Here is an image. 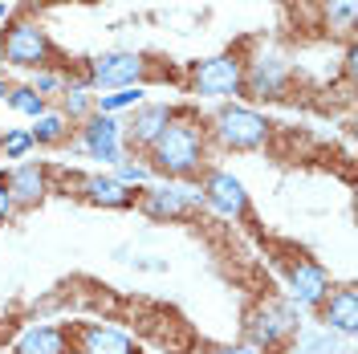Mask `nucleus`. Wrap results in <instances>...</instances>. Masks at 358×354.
Masks as SVG:
<instances>
[{"label":"nucleus","mask_w":358,"mask_h":354,"mask_svg":"<svg viewBox=\"0 0 358 354\" xmlns=\"http://www.w3.org/2000/svg\"><path fill=\"white\" fill-rule=\"evenodd\" d=\"M143 163L159 183H196L200 171L212 163V143L203 131V114L196 102H176L171 122L143 151Z\"/></svg>","instance_id":"obj_1"},{"label":"nucleus","mask_w":358,"mask_h":354,"mask_svg":"<svg viewBox=\"0 0 358 354\" xmlns=\"http://www.w3.org/2000/svg\"><path fill=\"white\" fill-rule=\"evenodd\" d=\"M203 131L212 143V155H257L277 134V122L261 106L248 102H216L203 114Z\"/></svg>","instance_id":"obj_2"},{"label":"nucleus","mask_w":358,"mask_h":354,"mask_svg":"<svg viewBox=\"0 0 358 354\" xmlns=\"http://www.w3.org/2000/svg\"><path fill=\"white\" fill-rule=\"evenodd\" d=\"M82 73L94 94L102 90H127V86H151V82H176L179 86V66H167L159 53H143V49H106L82 57Z\"/></svg>","instance_id":"obj_3"},{"label":"nucleus","mask_w":358,"mask_h":354,"mask_svg":"<svg viewBox=\"0 0 358 354\" xmlns=\"http://www.w3.org/2000/svg\"><path fill=\"white\" fill-rule=\"evenodd\" d=\"M0 62L8 69H24V73H37V69H66L69 57L57 49V41L49 37L41 17L33 13H13L4 29H0Z\"/></svg>","instance_id":"obj_4"},{"label":"nucleus","mask_w":358,"mask_h":354,"mask_svg":"<svg viewBox=\"0 0 358 354\" xmlns=\"http://www.w3.org/2000/svg\"><path fill=\"white\" fill-rule=\"evenodd\" d=\"M301 330H306L301 310L293 306L289 297H281V293L257 297L245 310V318H241V338L265 354H289L293 342L301 338Z\"/></svg>","instance_id":"obj_5"},{"label":"nucleus","mask_w":358,"mask_h":354,"mask_svg":"<svg viewBox=\"0 0 358 354\" xmlns=\"http://www.w3.org/2000/svg\"><path fill=\"white\" fill-rule=\"evenodd\" d=\"M241 82H245V45L241 41L212 53V57L179 66L183 94L203 98V102H241Z\"/></svg>","instance_id":"obj_6"},{"label":"nucleus","mask_w":358,"mask_h":354,"mask_svg":"<svg viewBox=\"0 0 358 354\" xmlns=\"http://www.w3.org/2000/svg\"><path fill=\"white\" fill-rule=\"evenodd\" d=\"M245 82H241V102H285L293 90L289 57L265 37H245Z\"/></svg>","instance_id":"obj_7"},{"label":"nucleus","mask_w":358,"mask_h":354,"mask_svg":"<svg viewBox=\"0 0 358 354\" xmlns=\"http://www.w3.org/2000/svg\"><path fill=\"white\" fill-rule=\"evenodd\" d=\"M196 192L203 199V212L220 216V220H232V224H252V196H248L245 179L232 176L228 167L220 163H208L196 179Z\"/></svg>","instance_id":"obj_8"},{"label":"nucleus","mask_w":358,"mask_h":354,"mask_svg":"<svg viewBox=\"0 0 358 354\" xmlns=\"http://www.w3.org/2000/svg\"><path fill=\"white\" fill-rule=\"evenodd\" d=\"M134 212L151 224H183L203 212V199L196 183H147L134 196Z\"/></svg>","instance_id":"obj_9"},{"label":"nucleus","mask_w":358,"mask_h":354,"mask_svg":"<svg viewBox=\"0 0 358 354\" xmlns=\"http://www.w3.org/2000/svg\"><path fill=\"white\" fill-rule=\"evenodd\" d=\"M277 269H281V281H285V297H289L297 310H317L322 297L330 293L334 277L330 269L322 265L317 257L301 253V248H285V257H277Z\"/></svg>","instance_id":"obj_10"},{"label":"nucleus","mask_w":358,"mask_h":354,"mask_svg":"<svg viewBox=\"0 0 358 354\" xmlns=\"http://www.w3.org/2000/svg\"><path fill=\"white\" fill-rule=\"evenodd\" d=\"M86 208H102V212H131L134 208V187L118 183L110 171H69L66 176V192Z\"/></svg>","instance_id":"obj_11"},{"label":"nucleus","mask_w":358,"mask_h":354,"mask_svg":"<svg viewBox=\"0 0 358 354\" xmlns=\"http://www.w3.org/2000/svg\"><path fill=\"white\" fill-rule=\"evenodd\" d=\"M4 171H8L4 192L13 199V212H17V216L37 212L45 199L53 196V176H57L53 163H45V159H21V163H13V167H4Z\"/></svg>","instance_id":"obj_12"},{"label":"nucleus","mask_w":358,"mask_h":354,"mask_svg":"<svg viewBox=\"0 0 358 354\" xmlns=\"http://www.w3.org/2000/svg\"><path fill=\"white\" fill-rule=\"evenodd\" d=\"M69 147H78L86 159L102 163V167H114L118 159L127 155V151H122V118L94 111L86 122H78V127H73Z\"/></svg>","instance_id":"obj_13"},{"label":"nucleus","mask_w":358,"mask_h":354,"mask_svg":"<svg viewBox=\"0 0 358 354\" xmlns=\"http://www.w3.org/2000/svg\"><path fill=\"white\" fill-rule=\"evenodd\" d=\"M69 342H73V354H143V346L122 326L98 322V318L69 322Z\"/></svg>","instance_id":"obj_14"},{"label":"nucleus","mask_w":358,"mask_h":354,"mask_svg":"<svg viewBox=\"0 0 358 354\" xmlns=\"http://www.w3.org/2000/svg\"><path fill=\"white\" fill-rule=\"evenodd\" d=\"M171 114H176V102H151V98L143 106H134L131 114H122V151L143 155L159 139V131L171 122Z\"/></svg>","instance_id":"obj_15"},{"label":"nucleus","mask_w":358,"mask_h":354,"mask_svg":"<svg viewBox=\"0 0 358 354\" xmlns=\"http://www.w3.org/2000/svg\"><path fill=\"white\" fill-rule=\"evenodd\" d=\"M317 326L330 334H342V338H355L358 334V289L355 281H342V285H330V293L322 297V306L313 310Z\"/></svg>","instance_id":"obj_16"},{"label":"nucleus","mask_w":358,"mask_h":354,"mask_svg":"<svg viewBox=\"0 0 358 354\" xmlns=\"http://www.w3.org/2000/svg\"><path fill=\"white\" fill-rule=\"evenodd\" d=\"M8 354H73L69 342V322H37L13 334Z\"/></svg>","instance_id":"obj_17"},{"label":"nucleus","mask_w":358,"mask_h":354,"mask_svg":"<svg viewBox=\"0 0 358 354\" xmlns=\"http://www.w3.org/2000/svg\"><path fill=\"white\" fill-rule=\"evenodd\" d=\"M29 134H33V147H45V151H62V147H69V139H73V127H69L66 118H62V114L49 106L41 118H33Z\"/></svg>","instance_id":"obj_18"},{"label":"nucleus","mask_w":358,"mask_h":354,"mask_svg":"<svg viewBox=\"0 0 358 354\" xmlns=\"http://www.w3.org/2000/svg\"><path fill=\"white\" fill-rule=\"evenodd\" d=\"M143 102H147V86L102 90V94H94V111H98V114H114V118H122V114H131L134 106H143Z\"/></svg>","instance_id":"obj_19"},{"label":"nucleus","mask_w":358,"mask_h":354,"mask_svg":"<svg viewBox=\"0 0 358 354\" xmlns=\"http://www.w3.org/2000/svg\"><path fill=\"white\" fill-rule=\"evenodd\" d=\"M4 106H8L13 114H21V118H29V122H33V118H41V114L49 111V98H41V94L29 86V82H13V86H8V94H4Z\"/></svg>","instance_id":"obj_20"},{"label":"nucleus","mask_w":358,"mask_h":354,"mask_svg":"<svg viewBox=\"0 0 358 354\" xmlns=\"http://www.w3.org/2000/svg\"><path fill=\"white\" fill-rule=\"evenodd\" d=\"M33 151H37V147H33L29 127H0V159H8V167L21 163V159H29Z\"/></svg>","instance_id":"obj_21"},{"label":"nucleus","mask_w":358,"mask_h":354,"mask_svg":"<svg viewBox=\"0 0 358 354\" xmlns=\"http://www.w3.org/2000/svg\"><path fill=\"white\" fill-rule=\"evenodd\" d=\"M110 176L118 179V183H127V187H147L151 183V171H147V163H143V155H122L118 163L110 167Z\"/></svg>","instance_id":"obj_22"},{"label":"nucleus","mask_w":358,"mask_h":354,"mask_svg":"<svg viewBox=\"0 0 358 354\" xmlns=\"http://www.w3.org/2000/svg\"><path fill=\"white\" fill-rule=\"evenodd\" d=\"M66 69H37V73H29V86L37 90L41 98H49V102H53V98L62 94V86H66Z\"/></svg>","instance_id":"obj_23"},{"label":"nucleus","mask_w":358,"mask_h":354,"mask_svg":"<svg viewBox=\"0 0 358 354\" xmlns=\"http://www.w3.org/2000/svg\"><path fill=\"white\" fill-rule=\"evenodd\" d=\"M330 29H355V0H326Z\"/></svg>","instance_id":"obj_24"},{"label":"nucleus","mask_w":358,"mask_h":354,"mask_svg":"<svg viewBox=\"0 0 358 354\" xmlns=\"http://www.w3.org/2000/svg\"><path fill=\"white\" fill-rule=\"evenodd\" d=\"M200 354H265V351H257L252 342H208V346H200Z\"/></svg>","instance_id":"obj_25"},{"label":"nucleus","mask_w":358,"mask_h":354,"mask_svg":"<svg viewBox=\"0 0 358 354\" xmlns=\"http://www.w3.org/2000/svg\"><path fill=\"white\" fill-rule=\"evenodd\" d=\"M4 183H8V171L0 167V228L17 216V212H13V199H8V192H4Z\"/></svg>","instance_id":"obj_26"},{"label":"nucleus","mask_w":358,"mask_h":354,"mask_svg":"<svg viewBox=\"0 0 358 354\" xmlns=\"http://www.w3.org/2000/svg\"><path fill=\"white\" fill-rule=\"evenodd\" d=\"M17 334V322H0V354H8V342Z\"/></svg>","instance_id":"obj_27"},{"label":"nucleus","mask_w":358,"mask_h":354,"mask_svg":"<svg viewBox=\"0 0 358 354\" xmlns=\"http://www.w3.org/2000/svg\"><path fill=\"white\" fill-rule=\"evenodd\" d=\"M8 86H13V78H8V73L0 69V102H4V94H8Z\"/></svg>","instance_id":"obj_28"},{"label":"nucleus","mask_w":358,"mask_h":354,"mask_svg":"<svg viewBox=\"0 0 358 354\" xmlns=\"http://www.w3.org/2000/svg\"><path fill=\"white\" fill-rule=\"evenodd\" d=\"M8 17H13V4H8V0H0V24L8 21Z\"/></svg>","instance_id":"obj_29"},{"label":"nucleus","mask_w":358,"mask_h":354,"mask_svg":"<svg viewBox=\"0 0 358 354\" xmlns=\"http://www.w3.org/2000/svg\"><path fill=\"white\" fill-rule=\"evenodd\" d=\"M49 4H98V0H49Z\"/></svg>","instance_id":"obj_30"}]
</instances>
